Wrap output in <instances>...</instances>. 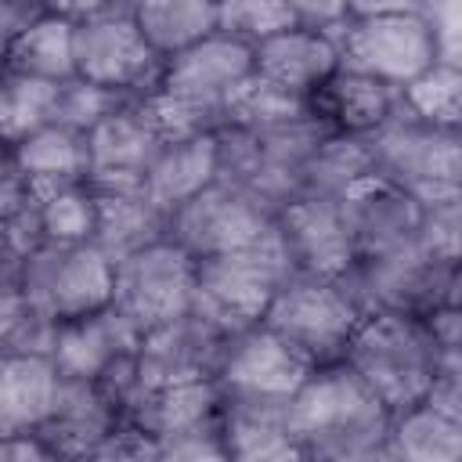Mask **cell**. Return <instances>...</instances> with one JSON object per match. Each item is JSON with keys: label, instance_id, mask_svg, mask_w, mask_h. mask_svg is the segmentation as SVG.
Wrapping results in <instances>:
<instances>
[{"label": "cell", "instance_id": "cell-1", "mask_svg": "<svg viewBox=\"0 0 462 462\" xmlns=\"http://www.w3.org/2000/svg\"><path fill=\"white\" fill-rule=\"evenodd\" d=\"M289 426L303 458H386L390 408L339 357L314 365L289 397Z\"/></svg>", "mask_w": 462, "mask_h": 462}, {"label": "cell", "instance_id": "cell-2", "mask_svg": "<svg viewBox=\"0 0 462 462\" xmlns=\"http://www.w3.org/2000/svg\"><path fill=\"white\" fill-rule=\"evenodd\" d=\"M440 357L444 354L433 346L422 318L397 310H365L343 350V361L390 408V415L426 397Z\"/></svg>", "mask_w": 462, "mask_h": 462}, {"label": "cell", "instance_id": "cell-3", "mask_svg": "<svg viewBox=\"0 0 462 462\" xmlns=\"http://www.w3.org/2000/svg\"><path fill=\"white\" fill-rule=\"evenodd\" d=\"M372 170L404 188L419 206L462 199V137L458 130L433 126L397 108L365 137Z\"/></svg>", "mask_w": 462, "mask_h": 462}, {"label": "cell", "instance_id": "cell-4", "mask_svg": "<svg viewBox=\"0 0 462 462\" xmlns=\"http://www.w3.org/2000/svg\"><path fill=\"white\" fill-rule=\"evenodd\" d=\"M292 271L289 253L278 238V227L260 235L249 245L213 253L195 260V300L191 310L217 321L227 332H238L260 321L274 289Z\"/></svg>", "mask_w": 462, "mask_h": 462}, {"label": "cell", "instance_id": "cell-5", "mask_svg": "<svg viewBox=\"0 0 462 462\" xmlns=\"http://www.w3.org/2000/svg\"><path fill=\"white\" fill-rule=\"evenodd\" d=\"M361 314L365 310L343 278L289 271L263 307L260 325L278 332L310 365H328L343 357Z\"/></svg>", "mask_w": 462, "mask_h": 462}, {"label": "cell", "instance_id": "cell-6", "mask_svg": "<svg viewBox=\"0 0 462 462\" xmlns=\"http://www.w3.org/2000/svg\"><path fill=\"white\" fill-rule=\"evenodd\" d=\"M346 289L361 303V310H397L422 318L440 303H458V263L430 256L419 242L357 256L343 274Z\"/></svg>", "mask_w": 462, "mask_h": 462}, {"label": "cell", "instance_id": "cell-7", "mask_svg": "<svg viewBox=\"0 0 462 462\" xmlns=\"http://www.w3.org/2000/svg\"><path fill=\"white\" fill-rule=\"evenodd\" d=\"M332 36L339 47V65L375 76L393 90H401L437 58H444L440 32L426 11L346 18Z\"/></svg>", "mask_w": 462, "mask_h": 462}, {"label": "cell", "instance_id": "cell-8", "mask_svg": "<svg viewBox=\"0 0 462 462\" xmlns=\"http://www.w3.org/2000/svg\"><path fill=\"white\" fill-rule=\"evenodd\" d=\"M274 227V206L249 188L217 177L166 217V238H173L195 260L256 242Z\"/></svg>", "mask_w": 462, "mask_h": 462}, {"label": "cell", "instance_id": "cell-9", "mask_svg": "<svg viewBox=\"0 0 462 462\" xmlns=\"http://www.w3.org/2000/svg\"><path fill=\"white\" fill-rule=\"evenodd\" d=\"M22 292L51 321L112 303V260L94 242H43L25 256Z\"/></svg>", "mask_w": 462, "mask_h": 462}, {"label": "cell", "instance_id": "cell-10", "mask_svg": "<svg viewBox=\"0 0 462 462\" xmlns=\"http://www.w3.org/2000/svg\"><path fill=\"white\" fill-rule=\"evenodd\" d=\"M195 256L173 238L148 242L112 263V307H119L141 332L191 310Z\"/></svg>", "mask_w": 462, "mask_h": 462}, {"label": "cell", "instance_id": "cell-11", "mask_svg": "<svg viewBox=\"0 0 462 462\" xmlns=\"http://www.w3.org/2000/svg\"><path fill=\"white\" fill-rule=\"evenodd\" d=\"M76 76L97 87H112L123 94H152L159 87L166 58H159L141 36L134 14L126 7H112L97 18L76 22L72 32Z\"/></svg>", "mask_w": 462, "mask_h": 462}, {"label": "cell", "instance_id": "cell-12", "mask_svg": "<svg viewBox=\"0 0 462 462\" xmlns=\"http://www.w3.org/2000/svg\"><path fill=\"white\" fill-rule=\"evenodd\" d=\"M231 332L199 310H184L148 332H141L134 368L141 390H159L191 379H213Z\"/></svg>", "mask_w": 462, "mask_h": 462}, {"label": "cell", "instance_id": "cell-13", "mask_svg": "<svg viewBox=\"0 0 462 462\" xmlns=\"http://www.w3.org/2000/svg\"><path fill=\"white\" fill-rule=\"evenodd\" d=\"M274 227L292 271L343 278L357 260L339 195H292L274 209Z\"/></svg>", "mask_w": 462, "mask_h": 462}, {"label": "cell", "instance_id": "cell-14", "mask_svg": "<svg viewBox=\"0 0 462 462\" xmlns=\"http://www.w3.org/2000/svg\"><path fill=\"white\" fill-rule=\"evenodd\" d=\"M166 144L155 119L144 108V97H130L126 105L112 108L87 130L90 173L87 184L94 191H141L144 170L155 152Z\"/></svg>", "mask_w": 462, "mask_h": 462}, {"label": "cell", "instance_id": "cell-15", "mask_svg": "<svg viewBox=\"0 0 462 462\" xmlns=\"http://www.w3.org/2000/svg\"><path fill=\"white\" fill-rule=\"evenodd\" d=\"M310 361L289 346L278 332L267 325L253 321L238 332H231L220 368H217V386L224 393H256V397H292L296 386L310 375Z\"/></svg>", "mask_w": 462, "mask_h": 462}, {"label": "cell", "instance_id": "cell-16", "mask_svg": "<svg viewBox=\"0 0 462 462\" xmlns=\"http://www.w3.org/2000/svg\"><path fill=\"white\" fill-rule=\"evenodd\" d=\"M339 206L350 224L357 256H372V253H386V249L419 242L422 206L404 188H397L393 180H386L375 170H368L365 177L346 184L339 191Z\"/></svg>", "mask_w": 462, "mask_h": 462}, {"label": "cell", "instance_id": "cell-17", "mask_svg": "<svg viewBox=\"0 0 462 462\" xmlns=\"http://www.w3.org/2000/svg\"><path fill=\"white\" fill-rule=\"evenodd\" d=\"M137 343H141V328L119 307L105 303L79 318L58 321L51 361L58 365L61 375L101 379L112 365L134 357Z\"/></svg>", "mask_w": 462, "mask_h": 462}, {"label": "cell", "instance_id": "cell-18", "mask_svg": "<svg viewBox=\"0 0 462 462\" xmlns=\"http://www.w3.org/2000/svg\"><path fill=\"white\" fill-rule=\"evenodd\" d=\"M123 422L112 397L101 390L97 379L61 375L51 415L36 426V433L47 440L54 458H90L94 448Z\"/></svg>", "mask_w": 462, "mask_h": 462}, {"label": "cell", "instance_id": "cell-19", "mask_svg": "<svg viewBox=\"0 0 462 462\" xmlns=\"http://www.w3.org/2000/svg\"><path fill=\"white\" fill-rule=\"evenodd\" d=\"M220 437L227 458L238 462H285L303 458L289 426V397L224 393L220 390Z\"/></svg>", "mask_w": 462, "mask_h": 462}, {"label": "cell", "instance_id": "cell-20", "mask_svg": "<svg viewBox=\"0 0 462 462\" xmlns=\"http://www.w3.org/2000/svg\"><path fill=\"white\" fill-rule=\"evenodd\" d=\"M336 69H339V47L336 36L325 29L289 25L253 43V72L300 97H310Z\"/></svg>", "mask_w": 462, "mask_h": 462}, {"label": "cell", "instance_id": "cell-21", "mask_svg": "<svg viewBox=\"0 0 462 462\" xmlns=\"http://www.w3.org/2000/svg\"><path fill=\"white\" fill-rule=\"evenodd\" d=\"M123 419L137 426L155 448L159 440L220 426V386L217 379H191L159 390H137L123 408Z\"/></svg>", "mask_w": 462, "mask_h": 462}, {"label": "cell", "instance_id": "cell-22", "mask_svg": "<svg viewBox=\"0 0 462 462\" xmlns=\"http://www.w3.org/2000/svg\"><path fill=\"white\" fill-rule=\"evenodd\" d=\"M217 173H220V141H217V134L173 137L148 162L141 191L155 209H162L170 217L184 199H191L209 180H217Z\"/></svg>", "mask_w": 462, "mask_h": 462}, {"label": "cell", "instance_id": "cell-23", "mask_svg": "<svg viewBox=\"0 0 462 462\" xmlns=\"http://www.w3.org/2000/svg\"><path fill=\"white\" fill-rule=\"evenodd\" d=\"M397 108V90L379 83L375 76H365L357 69L339 65L314 94H310V112L336 134L350 137H368L379 130L390 112Z\"/></svg>", "mask_w": 462, "mask_h": 462}, {"label": "cell", "instance_id": "cell-24", "mask_svg": "<svg viewBox=\"0 0 462 462\" xmlns=\"http://www.w3.org/2000/svg\"><path fill=\"white\" fill-rule=\"evenodd\" d=\"M58 365L47 354L0 357V437L18 430H36L58 393Z\"/></svg>", "mask_w": 462, "mask_h": 462}, {"label": "cell", "instance_id": "cell-25", "mask_svg": "<svg viewBox=\"0 0 462 462\" xmlns=\"http://www.w3.org/2000/svg\"><path fill=\"white\" fill-rule=\"evenodd\" d=\"M462 455V419L426 401L390 415L386 458L408 462H455Z\"/></svg>", "mask_w": 462, "mask_h": 462}, {"label": "cell", "instance_id": "cell-26", "mask_svg": "<svg viewBox=\"0 0 462 462\" xmlns=\"http://www.w3.org/2000/svg\"><path fill=\"white\" fill-rule=\"evenodd\" d=\"M97 195V227L94 245L116 263L119 256L166 238V213L155 209L144 191H94Z\"/></svg>", "mask_w": 462, "mask_h": 462}, {"label": "cell", "instance_id": "cell-27", "mask_svg": "<svg viewBox=\"0 0 462 462\" xmlns=\"http://www.w3.org/2000/svg\"><path fill=\"white\" fill-rule=\"evenodd\" d=\"M130 14L159 58L217 32V0H134Z\"/></svg>", "mask_w": 462, "mask_h": 462}, {"label": "cell", "instance_id": "cell-28", "mask_svg": "<svg viewBox=\"0 0 462 462\" xmlns=\"http://www.w3.org/2000/svg\"><path fill=\"white\" fill-rule=\"evenodd\" d=\"M11 159L25 180H36V177L87 180V173H90L87 134L61 126V123H47V126L32 130L29 137H22L18 144H11Z\"/></svg>", "mask_w": 462, "mask_h": 462}, {"label": "cell", "instance_id": "cell-29", "mask_svg": "<svg viewBox=\"0 0 462 462\" xmlns=\"http://www.w3.org/2000/svg\"><path fill=\"white\" fill-rule=\"evenodd\" d=\"M372 170L365 137L328 130L296 166V195H339Z\"/></svg>", "mask_w": 462, "mask_h": 462}, {"label": "cell", "instance_id": "cell-30", "mask_svg": "<svg viewBox=\"0 0 462 462\" xmlns=\"http://www.w3.org/2000/svg\"><path fill=\"white\" fill-rule=\"evenodd\" d=\"M72 32H76V22L43 14L36 25H29L22 36L7 43V69L36 79H54V83L72 79L76 76Z\"/></svg>", "mask_w": 462, "mask_h": 462}, {"label": "cell", "instance_id": "cell-31", "mask_svg": "<svg viewBox=\"0 0 462 462\" xmlns=\"http://www.w3.org/2000/svg\"><path fill=\"white\" fill-rule=\"evenodd\" d=\"M58 108V83L36 79L14 69L0 72V141L11 148L32 130L54 123Z\"/></svg>", "mask_w": 462, "mask_h": 462}, {"label": "cell", "instance_id": "cell-32", "mask_svg": "<svg viewBox=\"0 0 462 462\" xmlns=\"http://www.w3.org/2000/svg\"><path fill=\"white\" fill-rule=\"evenodd\" d=\"M397 101L404 112H411L422 123L458 130V123H462V72L448 58H437L426 72H419L411 83H404L397 90Z\"/></svg>", "mask_w": 462, "mask_h": 462}, {"label": "cell", "instance_id": "cell-33", "mask_svg": "<svg viewBox=\"0 0 462 462\" xmlns=\"http://www.w3.org/2000/svg\"><path fill=\"white\" fill-rule=\"evenodd\" d=\"M307 116H314L310 97H300L285 87H274L256 72L227 101V126H242V130H267V126L296 123Z\"/></svg>", "mask_w": 462, "mask_h": 462}, {"label": "cell", "instance_id": "cell-34", "mask_svg": "<svg viewBox=\"0 0 462 462\" xmlns=\"http://www.w3.org/2000/svg\"><path fill=\"white\" fill-rule=\"evenodd\" d=\"M36 206H40L43 242H94L97 195H94V188L87 180L58 188V191L36 199Z\"/></svg>", "mask_w": 462, "mask_h": 462}, {"label": "cell", "instance_id": "cell-35", "mask_svg": "<svg viewBox=\"0 0 462 462\" xmlns=\"http://www.w3.org/2000/svg\"><path fill=\"white\" fill-rule=\"evenodd\" d=\"M54 332H58V321L36 310L22 289L0 292V357H18V354L51 357Z\"/></svg>", "mask_w": 462, "mask_h": 462}, {"label": "cell", "instance_id": "cell-36", "mask_svg": "<svg viewBox=\"0 0 462 462\" xmlns=\"http://www.w3.org/2000/svg\"><path fill=\"white\" fill-rule=\"evenodd\" d=\"M289 25H296V18L285 0H217V32L245 40L249 47Z\"/></svg>", "mask_w": 462, "mask_h": 462}, {"label": "cell", "instance_id": "cell-37", "mask_svg": "<svg viewBox=\"0 0 462 462\" xmlns=\"http://www.w3.org/2000/svg\"><path fill=\"white\" fill-rule=\"evenodd\" d=\"M130 97L137 94H123V90H112V87H97L90 79H61L58 83V108H54V123L61 126H72V130H90L97 119H105L112 108L126 105Z\"/></svg>", "mask_w": 462, "mask_h": 462}, {"label": "cell", "instance_id": "cell-38", "mask_svg": "<svg viewBox=\"0 0 462 462\" xmlns=\"http://www.w3.org/2000/svg\"><path fill=\"white\" fill-rule=\"evenodd\" d=\"M458 227H462V199H448L437 206H422L419 217V245L437 260L458 263Z\"/></svg>", "mask_w": 462, "mask_h": 462}, {"label": "cell", "instance_id": "cell-39", "mask_svg": "<svg viewBox=\"0 0 462 462\" xmlns=\"http://www.w3.org/2000/svg\"><path fill=\"white\" fill-rule=\"evenodd\" d=\"M285 7L292 11L296 25L325 29V32H336V29L350 18L346 0H285Z\"/></svg>", "mask_w": 462, "mask_h": 462}, {"label": "cell", "instance_id": "cell-40", "mask_svg": "<svg viewBox=\"0 0 462 462\" xmlns=\"http://www.w3.org/2000/svg\"><path fill=\"white\" fill-rule=\"evenodd\" d=\"M43 14H51L47 0H0V36L11 43L29 25H36Z\"/></svg>", "mask_w": 462, "mask_h": 462}, {"label": "cell", "instance_id": "cell-41", "mask_svg": "<svg viewBox=\"0 0 462 462\" xmlns=\"http://www.w3.org/2000/svg\"><path fill=\"white\" fill-rule=\"evenodd\" d=\"M54 451L36 430H18L0 437V462H51Z\"/></svg>", "mask_w": 462, "mask_h": 462}, {"label": "cell", "instance_id": "cell-42", "mask_svg": "<svg viewBox=\"0 0 462 462\" xmlns=\"http://www.w3.org/2000/svg\"><path fill=\"white\" fill-rule=\"evenodd\" d=\"M22 199H25V177L18 173V166H14V159H11V148L4 144V148H0V224H4V217H7Z\"/></svg>", "mask_w": 462, "mask_h": 462}, {"label": "cell", "instance_id": "cell-43", "mask_svg": "<svg viewBox=\"0 0 462 462\" xmlns=\"http://www.w3.org/2000/svg\"><path fill=\"white\" fill-rule=\"evenodd\" d=\"M47 4H51V14L69 18V22H87V18H97L112 7H123V0H47Z\"/></svg>", "mask_w": 462, "mask_h": 462}, {"label": "cell", "instance_id": "cell-44", "mask_svg": "<svg viewBox=\"0 0 462 462\" xmlns=\"http://www.w3.org/2000/svg\"><path fill=\"white\" fill-rule=\"evenodd\" d=\"M430 0H346L350 18L365 14H401V11H426Z\"/></svg>", "mask_w": 462, "mask_h": 462}, {"label": "cell", "instance_id": "cell-45", "mask_svg": "<svg viewBox=\"0 0 462 462\" xmlns=\"http://www.w3.org/2000/svg\"><path fill=\"white\" fill-rule=\"evenodd\" d=\"M22 267H25V256L0 238V292L22 289Z\"/></svg>", "mask_w": 462, "mask_h": 462}, {"label": "cell", "instance_id": "cell-46", "mask_svg": "<svg viewBox=\"0 0 462 462\" xmlns=\"http://www.w3.org/2000/svg\"><path fill=\"white\" fill-rule=\"evenodd\" d=\"M4 69H7V40L0 36V72H4Z\"/></svg>", "mask_w": 462, "mask_h": 462}, {"label": "cell", "instance_id": "cell-47", "mask_svg": "<svg viewBox=\"0 0 462 462\" xmlns=\"http://www.w3.org/2000/svg\"><path fill=\"white\" fill-rule=\"evenodd\" d=\"M0 148H4V141H0Z\"/></svg>", "mask_w": 462, "mask_h": 462}]
</instances>
